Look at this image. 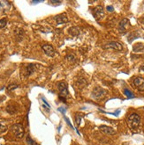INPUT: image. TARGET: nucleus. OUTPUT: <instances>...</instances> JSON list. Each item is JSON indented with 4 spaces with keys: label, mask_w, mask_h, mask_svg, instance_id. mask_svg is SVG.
Listing matches in <instances>:
<instances>
[{
    "label": "nucleus",
    "mask_w": 144,
    "mask_h": 145,
    "mask_svg": "<svg viewBox=\"0 0 144 145\" xmlns=\"http://www.w3.org/2000/svg\"><path fill=\"white\" fill-rule=\"evenodd\" d=\"M27 143L28 145H38L37 143H36L35 141H34L29 135L27 136Z\"/></svg>",
    "instance_id": "obj_17"
},
{
    "label": "nucleus",
    "mask_w": 144,
    "mask_h": 145,
    "mask_svg": "<svg viewBox=\"0 0 144 145\" xmlns=\"http://www.w3.org/2000/svg\"><path fill=\"white\" fill-rule=\"evenodd\" d=\"M105 49H108V48H112V49H115V50H119L121 51L123 49V46L119 42L117 41H112V42L108 43L104 46Z\"/></svg>",
    "instance_id": "obj_6"
},
{
    "label": "nucleus",
    "mask_w": 144,
    "mask_h": 145,
    "mask_svg": "<svg viewBox=\"0 0 144 145\" xmlns=\"http://www.w3.org/2000/svg\"><path fill=\"white\" fill-rule=\"evenodd\" d=\"M93 14L94 17L97 20H100L103 18L104 16V11H103V8L101 6H98L96 7H95L93 9Z\"/></svg>",
    "instance_id": "obj_4"
},
{
    "label": "nucleus",
    "mask_w": 144,
    "mask_h": 145,
    "mask_svg": "<svg viewBox=\"0 0 144 145\" xmlns=\"http://www.w3.org/2000/svg\"><path fill=\"white\" fill-rule=\"evenodd\" d=\"M133 85L138 89H142L144 87V78L142 77H136L133 80Z\"/></svg>",
    "instance_id": "obj_10"
},
{
    "label": "nucleus",
    "mask_w": 144,
    "mask_h": 145,
    "mask_svg": "<svg viewBox=\"0 0 144 145\" xmlns=\"http://www.w3.org/2000/svg\"><path fill=\"white\" fill-rule=\"evenodd\" d=\"M58 91L59 92L61 93L60 96L64 97V96H67L69 94V91H68V87H67V84L64 82L61 83H58Z\"/></svg>",
    "instance_id": "obj_7"
},
{
    "label": "nucleus",
    "mask_w": 144,
    "mask_h": 145,
    "mask_svg": "<svg viewBox=\"0 0 144 145\" xmlns=\"http://www.w3.org/2000/svg\"><path fill=\"white\" fill-rule=\"evenodd\" d=\"M42 48H43V50L44 51L45 54H46L48 56H50V57H54L55 55H56L54 48H53V47L51 46V45L45 44L42 47Z\"/></svg>",
    "instance_id": "obj_5"
},
{
    "label": "nucleus",
    "mask_w": 144,
    "mask_h": 145,
    "mask_svg": "<svg viewBox=\"0 0 144 145\" xmlns=\"http://www.w3.org/2000/svg\"><path fill=\"white\" fill-rule=\"evenodd\" d=\"M81 117L80 116V115H76L74 120H75V122L77 123V125H80V124H81Z\"/></svg>",
    "instance_id": "obj_23"
},
{
    "label": "nucleus",
    "mask_w": 144,
    "mask_h": 145,
    "mask_svg": "<svg viewBox=\"0 0 144 145\" xmlns=\"http://www.w3.org/2000/svg\"><path fill=\"white\" fill-rule=\"evenodd\" d=\"M76 85L79 89H83L87 85V80L83 77H81L76 81Z\"/></svg>",
    "instance_id": "obj_13"
},
{
    "label": "nucleus",
    "mask_w": 144,
    "mask_h": 145,
    "mask_svg": "<svg viewBox=\"0 0 144 145\" xmlns=\"http://www.w3.org/2000/svg\"><path fill=\"white\" fill-rule=\"evenodd\" d=\"M99 130L104 134H108V135H114L116 134V131L112 127H108V126H100Z\"/></svg>",
    "instance_id": "obj_8"
},
{
    "label": "nucleus",
    "mask_w": 144,
    "mask_h": 145,
    "mask_svg": "<svg viewBox=\"0 0 144 145\" xmlns=\"http://www.w3.org/2000/svg\"><path fill=\"white\" fill-rule=\"evenodd\" d=\"M128 24H129V20H128L127 19H124V20H121L120 23H119V31H120L121 33L126 32Z\"/></svg>",
    "instance_id": "obj_11"
},
{
    "label": "nucleus",
    "mask_w": 144,
    "mask_h": 145,
    "mask_svg": "<svg viewBox=\"0 0 144 145\" xmlns=\"http://www.w3.org/2000/svg\"><path fill=\"white\" fill-rule=\"evenodd\" d=\"M6 24H7V20H6V19H2V20H0V29L5 28Z\"/></svg>",
    "instance_id": "obj_19"
},
{
    "label": "nucleus",
    "mask_w": 144,
    "mask_h": 145,
    "mask_svg": "<svg viewBox=\"0 0 144 145\" xmlns=\"http://www.w3.org/2000/svg\"><path fill=\"white\" fill-rule=\"evenodd\" d=\"M58 111L62 112V113H63V114H65V108H63V107H59V108H58Z\"/></svg>",
    "instance_id": "obj_26"
},
{
    "label": "nucleus",
    "mask_w": 144,
    "mask_h": 145,
    "mask_svg": "<svg viewBox=\"0 0 144 145\" xmlns=\"http://www.w3.org/2000/svg\"><path fill=\"white\" fill-rule=\"evenodd\" d=\"M127 123L130 128L136 129L140 126V117L137 113H132L127 118Z\"/></svg>",
    "instance_id": "obj_1"
},
{
    "label": "nucleus",
    "mask_w": 144,
    "mask_h": 145,
    "mask_svg": "<svg viewBox=\"0 0 144 145\" xmlns=\"http://www.w3.org/2000/svg\"><path fill=\"white\" fill-rule=\"evenodd\" d=\"M19 87V85L18 84H9V85L7 86V90L8 91H13V90H15L16 88H18Z\"/></svg>",
    "instance_id": "obj_20"
},
{
    "label": "nucleus",
    "mask_w": 144,
    "mask_h": 145,
    "mask_svg": "<svg viewBox=\"0 0 144 145\" xmlns=\"http://www.w3.org/2000/svg\"><path fill=\"white\" fill-rule=\"evenodd\" d=\"M42 100H43V102H44V104H45V105H46V106H48V108H50V107H51V106H50V105H49V104H48V102H47V101H46V100H45V99H43H43H42Z\"/></svg>",
    "instance_id": "obj_27"
},
{
    "label": "nucleus",
    "mask_w": 144,
    "mask_h": 145,
    "mask_svg": "<svg viewBox=\"0 0 144 145\" xmlns=\"http://www.w3.org/2000/svg\"><path fill=\"white\" fill-rule=\"evenodd\" d=\"M65 121L67 122V124H68V125L70 126V127H72V128H74V127H73V126H72V124H71L70 120H68V118H66V117H65Z\"/></svg>",
    "instance_id": "obj_25"
},
{
    "label": "nucleus",
    "mask_w": 144,
    "mask_h": 145,
    "mask_svg": "<svg viewBox=\"0 0 144 145\" xmlns=\"http://www.w3.org/2000/svg\"><path fill=\"white\" fill-rule=\"evenodd\" d=\"M35 70V65L34 64H28L27 67H26L25 70V76L26 77H28V76L32 75L33 73Z\"/></svg>",
    "instance_id": "obj_12"
},
{
    "label": "nucleus",
    "mask_w": 144,
    "mask_h": 145,
    "mask_svg": "<svg viewBox=\"0 0 144 145\" xmlns=\"http://www.w3.org/2000/svg\"><path fill=\"white\" fill-rule=\"evenodd\" d=\"M41 2H43V1H33V4H38V3H41Z\"/></svg>",
    "instance_id": "obj_28"
},
{
    "label": "nucleus",
    "mask_w": 144,
    "mask_h": 145,
    "mask_svg": "<svg viewBox=\"0 0 144 145\" xmlns=\"http://www.w3.org/2000/svg\"><path fill=\"white\" fill-rule=\"evenodd\" d=\"M11 130H12V132L13 133V134H14L17 138H19V139H21V138L24 136V134H25L23 126L20 123H16V124H14V125L12 126Z\"/></svg>",
    "instance_id": "obj_3"
},
{
    "label": "nucleus",
    "mask_w": 144,
    "mask_h": 145,
    "mask_svg": "<svg viewBox=\"0 0 144 145\" xmlns=\"http://www.w3.org/2000/svg\"><path fill=\"white\" fill-rule=\"evenodd\" d=\"M7 130V127H6V124H4L3 122H0V134L5 133Z\"/></svg>",
    "instance_id": "obj_18"
},
{
    "label": "nucleus",
    "mask_w": 144,
    "mask_h": 145,
    "mask_svg": "<svg viewBox=\"0 0 144 145\" xmlns=\"http://www.w3.org/2000/svg\"><path fill=\"white\" fill-rule=\"evenodd\" d=\"M6 112L10 114H15L17 113V107L14 105H8L6 106Z\"/></svg>",
    "instance_id": "obj_14"
},
{
    "label": "nucleus",
    "mask_w": 144,
    "mask_h": 145,
    "mask_svg": "<svg viewBox=\"0 0 144 145\" xmlns=\"http://www.w3.org/2000/svg\"><path fill=\"white\" fill-rule=\"evenodd\" d=\"M106 9H107V11H108V12H113V11H114L113 6H107V7H106Z\"/></svg>",
    "instance_id": "obj_24"
},
{
    "label": "nucleus",
    "mask_w": 144,
    "mask_h": 145,
    "mask_svg": "<svg viewBox=\"0 0 144 145\" xmlns=\"http://www.w3.org/2000/svg\"><path fill=\"white\" fill-rule=\"evenodd\" d=\"M50 4L53 5V6H59V5H61V1H56V0H52V1H50Z\"/></svg>",
    "instance_id": "obj_22"
},
{
    "label": "nucleus",
    "mask_w": 144,
    "mask_h": 145,
    "mask_svg": "<svg viewBox=\"0 0 144 145\" xmlns=\"http://www.w3.org/2000/svg\"><path fill=\"white\" fill-rule=\"evenodd\" d=\"M65 59L68 60V61H70V62H74L75 57H74V55H67V56H65Z\"/></svg>",
    "instance_id": "obj_21"
},
{
    "label": "nucleus",
    "mask_w": 144,
    "mask_h": 145,
    "mask_svg": "<svg viewBox=\"0 0 144 145\" xmlns=\"http://www.w3.org/2000/svg\"><path fill=\"white\" fill-rule=\"evenodd\" d=\"M144 48V45L141 44V43H137L133 46V51L134 52H140L141 50H143Z\"/></svg>",
    "instance_id": "obj_15"
},
{
    "label": "nucleus",
    "mask_w": 144,
    "mask_h": 145,
    "mask_svg": "<svg viewBox=\"0 0 144 145\" xmlns=\"http://www.w3.org/2000/svg\"><path fill=\"white\" fill-rule=\"evenodd\" d=\"M55 20H56L58 25H62V24H65L66 23V22H68V18H67L65 13H62V14L60 15H57V16L55 17Z\"/></svg>",
    "instance_id": "obj_9"
},
{
    "label": "nucleus",
    "mask_w": 144,
    "mask_h": 145,
    "mask_svg": "<svg viewBox=\"0 0 144 145\" xmlns=\"http://www.w3.org/2000/svg\"><path fill=\"white\" fill-rule=\"evenodd\" d=\"M106 94L107 91L101 87H95L92 91V99H94L95 100H101V99H104Z\"/></svg>",
    "instance_id": "obj_2"
},
{
    "label": "nucleus",
    "mask_w": 144,
    "mask_h": 145,
    "mask_svg": "<svg viewBox=\"0 0 144 145\" xmlns=\"http://www.w3.org/2000/svg\"><path fill=\"white\" fill-rule=\"evenodd\" d=\"M124 93H125V95L127 97L128 99H133V98H134V95H133V93L131 92V91H129L128 89H125L124 90Z\"/></svg>",
    "instance_id": "obj_16"
}]
</instances>
